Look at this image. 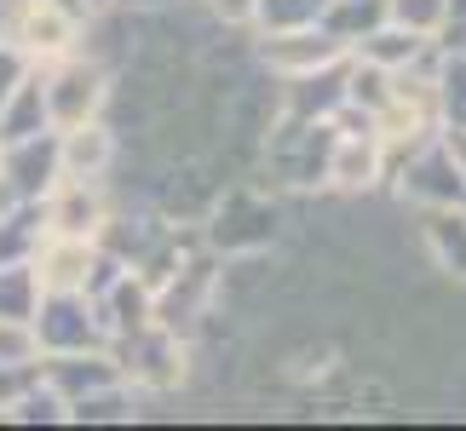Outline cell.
Masks as SVG:
<instances>
[{
  "label": "cell",
  "instance_id": "6da1fadb",
  "mask_svg": "<svg viewBox=\"0 0 466 431\" xmlns=\"http://www.w3.org/2000/svg\"><path fill=\"white\" fill-rule=\"evenodd\" d=\"M121 271L116 259H104V247L93 236H52L35 247L29 259V276H35V294H98L104 282Z\"/></svg>",
  "mask_w": 466,
  "mask_h": 431
},
{
  "label": "cell",
  "instance_id": "7a4b0ae2",
  "mask_svg": "<svg viewBox=\"0 0 466 431\" xmlns=\"http://www.w3.org/2000/svg\"><path fill=\"white\" fill-rule=\"evenodd\" d=\"M0 29H6V46L24 64H58L81 46V17L52 6V0H12Z\"/></svg>",
  "mask_w": 466,
  "mask_h": 431
},
{
  "label": "cell",
  "instance_id": "3957f363",
  "mask_svg": "<svg viewBox=\"0 0 466 431\" xmlns=\"http://www.w3.org/2000/svg\"><path fill=\"white\" fill-rule=\"evenodd\" d=\"M41 86H46V121L52 127H81V121H98L104 98H110V69H104L93 52H69L58 64H41Z\"/></svg>",
  "mask_w": 466,
  "mask_h": 431
},
{
  "label": "cell",
  "instance_id": "277c9868",
  "mask_svg": "<svg viewBox=\"0 0 466 431\" xmlns=\"http://www.w3.org/2000/svg\"><path fill=\"white\" fill-rule=\"evenodd\" d=\"M41 213H46V230L52 236H104L110 225V202H104L98 178H58L46 195H41Z\"/></svg>",
  "mask_w": 466,
  "mask_h": 431
},
{
  "label": "cell",
  "instance_id": "5b68a950",
  "mask_svg": "<svg viewBox=\"0 0 466 431\" xmlns=\"http://www.w3.org/2000/svg\"><path fill=\"white\" fill-rule=\"evenodd\" d=\"M403 202H415V207H426V213H432V207H455V202H466L461 167H455L450 144H443L438 133H432V138H420V144H415V155H409Z\"/></svg>",
  "mask_w": 466,
  "mask_h": 431
},
{
  "label": "cell",
  "instance_id": "8992f818",
  "mask_svg": "<svg viewBox=\"0 0 466 431\" xmlns=\"http://www.w3.org/2000/svg\"><path fill=\"white\" fill-rule=\"evenodd\" d=\"M346 58V46L334 41L322 24H299V29H271L265 41V64L282 69V75H306V69H329Z\"/></svg>",
  "mask_w": 466,
  "mask_h": 431
},
{
  "label": "cell",
  "instance_id": "52a82bcc",
  "mask_svg": "<svg viewBox=\"0 0 466 431\" xmlns=\"http://www.w3.org/2000/svg\"><path fill=\"white\" fill-rule=\"evenodd\" d=\"M322 173H329L334 190H351V195L357 190H374V185H380V173H386V144L374 138V133H339L329 161H322Z\"/></svg>",
  "mask_w": 466,
  "mask_h": 431
},
{
  "label": "cell",
  "instance_id": "ba28073f",
  "mask_svg": "<svg viewBox=\"0 0 466 431\" xmlns=\"http://www.w3.org/2000/svg\"><path fill=\"white\" fill-rule=\"evenodd\" d=\"M116 161V133L104 121L58 127V178H104Z\"/></svg>",
  "mask_w": 466,
  "mask_h": 431
},
{
  "label": "cell",
  "instance_id": "9c48e42d",
  "mask_svg": "<svg viewBox=\"0 0 466 431\" xmlns=\"http://www.w3.org/2000/svg\"><path fill=\"white\" fill-rule=\"evenodd\" d=\"M271 236H277V207L248 202V195H230L219 207V230H213L219 247H265Z\"/></svg>",
  "mask_w": 466,
  "mask_h": 431
},
{
  "label": "cell",
  "instance_id": "30bf717a",
  "mask_svg": "<svg viewBox=\"0 0 466 431\" xmlns=\"http://www.w3.org/2000/svg\"><path fill=\"white\" fill-rule=\"evenodd\" d=\"M426 247L438 254V265L450 276H466V213L432 207V219H426Z\"/></svg>",
  "mask_w": 466,
  "mask_h": 431
},
{
  "label": "cell",
  "instance_id": "8fae6325",
  "mask_svg": "<svg viewBox=\"0 0 466 431\" xmlns=\"http://www.w3.org/2000/svg\"><path fill=\"white\" fill-rule=\"evenodd\" d=\"M0 368H41V334H35V316H0Z\"/></svg>",
  "mask_w": 466,
  "mask_h": 431
},
{
  "label": "cell",
  "instance_id": "7c38bea8",
  "mask_svg": "<svg viewBox=\"0 0 466 431\" xmlns=\"http://www.w3.org/2000/svg\"><path fill=\"white\" fill-rule=\"evenodd\" d=\"M386 24H398V29H415V35H432L450 24V0H386Z\"/></svg>",
  "mask_w": 466,
  "mask_h": 431
},
{
  "label": "cell",
  "instance_id": "4fadbf2b",
  "mask_svg": "<svg viewBox=\"0 0 466 431\" xmlns=\"http://www.w3.org/2000/svg\"><path fill=\"white\" fill-rule=\"evenodd\" d=\"M329 12V0H259L254 17L271 29H299V24H317V17Z\"/></svg>",
  "mask_w": 466,
  "mask_h": 431
},
{
  "label": "cell",
  "instance_id": "5bb4252c",
  "mask_svg": "<svg viewBox=\"0 0 466 431\" xmlns=\"http://www.w3.org/2000/svg\"><path fill=\"white\" fill-rule=\"evenodd\" d=\"M254 6L259 0H208V12L219 17V24H254Z\"/></svg>",
  "mask_w": 466,
  "mask_h": 431
},
{
  "label": "cell",
  "instance_id": "9a60e30c",
  "mask_svg": "<svg viewBox=\"0 0 466 431\" xmlns=\"http://www.w3.org/2000/svg\"><path fill=\"white\" fill-rule=\"evenodd\" d=\"M443 144H450V155H455V167H461V185H466V133H443Z\"/></svg>",
  "mask_w": 466,
  "mask_h": 431
}]
</instances>
